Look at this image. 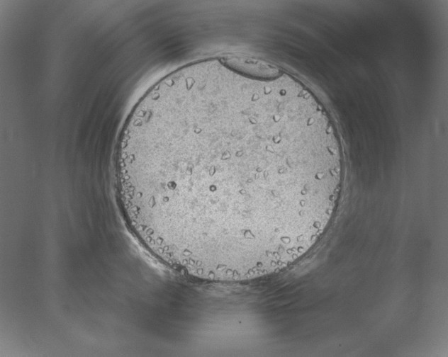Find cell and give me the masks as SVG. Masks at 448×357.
<instances>
[{
	"label": "cell",
	"instance_id": "6da1fadb",
	"mask_svg": "<svg viewBox=\"0 0 448 357\" xmlns=\"http://www.w3.org/2000/svg\"><path fill=\"white\" fill-rule=\"evenodd\" d=\"M119 178L158 254L240 276L281 268L313 246L335 208L342 163L329 135L294 106L223 92L139 132Z\"/></svg>",
	"mask_w": 448,
	"mask_h": 357
}]
</instances>
